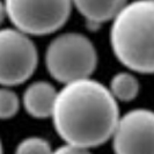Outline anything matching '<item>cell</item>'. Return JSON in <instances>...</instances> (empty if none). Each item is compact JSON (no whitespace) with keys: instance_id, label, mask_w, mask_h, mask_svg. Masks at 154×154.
I'll use <instances>...</instances> for the list:
<instances>
[{"instance_id":"6da1fadb","label":"cell","mask_w":154,"mask_h":154,"mask_svg":"<svg viewBox=\"0 0 154 154\" xmlns=\"http://www.w3.org/2000/svg\"><path fill=\"white\" fill-rule=\"evenodd\" d=\"M51 118L65 144L91 149L111 139L121 115L108 87L88 78L58 91Z\"/></svg>"},{"instance_id":"7a4b0ae2","label":"cell","mask_w":154,"mask_h":154,"mask_svg":"<svg viewBox=\"0 0 154 154\" xmlns=\"http://www.w3.org/2000/svg\"><path fill=\"white\" fill-rule=\"evenodd\" d=\"M110 46L126 69L154 73V0L129 2L111 21Z\"/></svg>"},{"instance_id":"3957f363","label":"cell","mask_w":154,"mask_h":154,"mask_svg":"<svg viewBox=\"0 0 154 154\" xmlns=\"http://www.w3.org/2000/svg\"><path fill=\"white\" fill-rule=\"evenodd\" d=\"M44 59L49 74L63 85L91 78L97 66L96 48L80 32H64L54 37Z\"/></svg>"},{"instance_id":"277c9868","label":"cell","mask_w":154,"mask_h":154,"mask_svg":"<svg viewBox=\"0 0 154 154\" xmlns=\"http://www.w3.org/2000/svg\"><path fill=\"white\" fill-rule=\"evenodd\" d=\"M11 24L29 36L54 34L67 22L72 0H2Z\"/></svg>"},{"instance_id":"5b68a950","label":"cell","mask_w":154,"mask_h":154,"mask_svg":"<svg viewBox=\"0 0 154 154\" xmlns=\"http://www.w3.org/2000/svg\"><path fill=\"white\" fill-rule=\"evenodd\" d=\"M38 64V51L29 35L14 27L0 31V82L14 87L26 82Z\"/></svg>"},{"instance_id":"8992f818","label":"cell","mask_w":154,"mask_h":154,"mask_svg":"<svg viewBox=\"0 0 154 154\" xmlns=\"http://www.w3.org/2000/svg\"><path fill=\"white\" fill-rule=\"evenodd\" d=\"M111 140L115 154H154V111L137 108L125 112Z\"/></svg>"},{"instance_id":"52a82bcc","label":"cell","mask_w":154,"mask_h":154,"mask_svg":"<svg viewBox=\"0 0 154 154\" xmlns=\"http://www.w3.org/2000/svg\"><path fill=\"white\" fill-rule=\"evenodd\" d=\"M58 91L48 81H34L24 89L22 104L26 112L34 118H48L54 112Z\"/></svg>"},{"instance_id":"ba28073f","label":"cell","mask_w":154,"mask_h":154,"mask_svg":"<svg viewBox=\"0 0 154 154\" xmlns=\"http://www.w3.org/2000/svg\"><path fill=\"white\" fill-rule=\"evenodd\" d=\"M81 16L91 28L112 21L129 2L128 0H72Z\"/></svg>"},{"instance_id":"9c48e42d","label":"cell","mask_w":154,"mask_h":154,"mask_svg":"<svg viewBox=\"0 0 154 154\" xmlns=\"http://www.w3.org/2000/svg\"><path fill=\"white\" fill-rule=\"evenodd\" d=\"M108 88L117 102H130L138 96L140 85L133 73L124 71L112 75Z\"/></svg>"},{"instance_id":"30bf717a","label":"cell","mask_w":154,"mask_h":154,"mask_svg":"<svg viewBox=\"0 0 154 154\" xmlns=\"http://www.w3.org/2000/svg\"><path fill=\"white\" fill-rule=\"evenodd\" d=\"M20 100L19 95L16 94L12 87H4L0 91V117L5 121L9 119L17 114L20 109Z\"/></svg>"},{"instance_id":"8fae6325","label":"cell","mask_w":154,"mask_h":154,"mask_svg":"<svg viewBox=\"0 0 154 154\" xmlns=\"http://www.w3.org/2000/svg\"><path fill=\"white\" fill-rule=\"evenodd\" d=\"M50 143L42 137H27L19 143L14 154H52Z\"/></svg>"},{"instance_id":"7c38bea8","label":"cell","mask_w":154,"mask_h":154,"mask_svg":"<svg viewBox=\"0 0 154 154\" xmlns=\"http://www.w3.org/2000/svg\"><path fill=\"white\" fill-rule=\"evenodd\" d=\"M52 154H92L89 148L79 147L71 144H64L58 148H56Z\"/></svg>"}]
</instances>
